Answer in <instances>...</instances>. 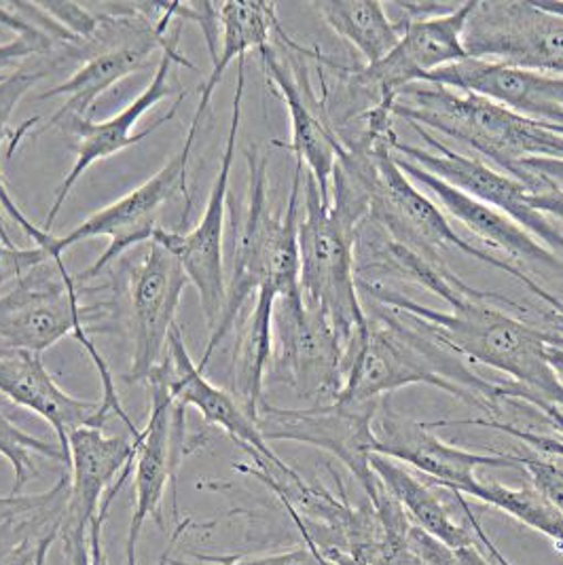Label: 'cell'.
I'll list each match as a JSON object with an SVG mask.
<instances>
[{"instance_id":"cell-9","label":"cell","mask_w":563,"mask_h":565,"mask_svg":"<svg viewBox=\"0 0 563 565\" xmlns=\"http://www.w3.org/2000/svg\"><path fill=\"white\" fill-rule=\"evenodd\" d=\"M475 7L477 0H468L428 18H401V41L384 60L364 68L343 71L350 92L369 98V106H392L410 85L424 83L436 71L466 60L464 32Z\"/></svg>"},{"instance_id":"cell-41","label":"cell","mask_w":563,"mask_h":565,"mask_svg":"<svg viewBox=\"0 0 563 565\" xmlns=\"http://www.w3.org/2000/svg\"><path fill=\"white\" fill-rule=\"evenodd\" d=\"M542 128L549 129V131H553L557 136H563V126H542Z\"/></svg>"},{"instance_id":"cell-32","label":"cell","mask_w":563,"mask_h":565,"mask_svg":"<svg viewBox=\"0 0 563 565\" xmlns=\"http://www.w3.org/2000/svg\"><path fill=\"white\" fill-rule=\"evenodd\" d=\"M106 514H98L89 530L60 527L64 532V555L68 565H106L103 548V525Z\"/></svg>"},{"instance_id":"cell-4","label":"cell","mask_w":563,"mask_h":565,"mask_svg":"<svg viewBox=\"0 0 563 565\" xmlns=\"http://www.w3.org/2000/svg\"><path fill=\"white\" fill-rule=\"evenodd\" d=\"M352 142L367 149L373 157L369 221L382 227L392 239L435 263H445L440 257L443 253L458 250L461 255L486 263L489 267L511 276L512 280L523 284L530 290V295L542 303V308L563 311V299L540 286L530 274H525L507 258L491 255L484 248L466 242L460 233L449 225L447 214L399 168V163L394 161V145H373L360 138Z\"/></svg>"},{"instance_id":"cell-2","label":"cell","mask_w":563,"mask_h":565,"mask_svg":"<svg viewBox=\"0 0 563 565\" xmlns=\"http://www.w3.org/2000/svg\"><path fill=\"white\" fill-rule=\"evenodd\" d=\"M248 159V200L244 221L240 225V235L235 244L233 276L227 286L225 308L216 327L210 331V341L205 345L202 362L198 364L204 371L208 362L223 339L233 331L240 311L246 301L256 295L261 286H272L286 295L299 288V198L304 191V166L297 161L295 177L290 184V195L286 210L274 214L267 195V163L269 157L256 147L246 151Z\"/></svg>"},{"instance_id":"cell-11","label":"cell","mask_w":563,"mask_h":565,"mask_svg":"<svg viewBox=\"0 0 563 565\" xmlns=\"http://www.w3.org/2000/svg\"><path fill=\"white\" fill-rule=\"evenodd\" d=\"M464 47L475 60L563 77V18L532 0H477Z\"/></svg>"},{"instance_id":"cell-10","label":"cell","mask_w":563,"mask_h":565,"mask_svg":"<svg viewBox=\"0 0 563 565\" xmlns=\"http://www.w3.org/2000/svg\"><path fill=\"white\" fill-rule=\"evenodd\" d=\"M246 89V57L237 60V81H235V96L231 108L230 131L227 142L221 159V168L216 179L212 182L204 214L195 230L189 233L166 232L157 230L151 242L163 246L172 257L179 260L184 276L189 282L198 288L200 303L204 311L210 331L216 327L221 311L225 308L227 299V284H225V216H227V198H230V179L237 149V134L242 126V100Z\"/></svg>"},{"instance_id":"cell-40","label":"cell","mask_w":563,"mask_h":565,"mask_svg":"<svg viewBox=\"0 0 563 565\" xmlns=\"http://www.w3.org/2000/svg\"><path fill=\"white\" fill-rule=\"evenodd\" d=\"M537 7L546 13H553L557 18H563V0H532Z\"/></svg>"},{"instance_id":"cell-36","label":"cell","mask_w":563,"mask_h":565,"mask_svg":"<svg viewBox=\"0 0 563 565\" xmlns=\"http://www.w3.org/2000/svg\"><path fill=\"white\" fill-rule=\"evenodd\" d=\"M519 180L530 186L532 193L542 186L557 189L563 193V159L530 157L519 161Z\"/></svg>"},{"instance_id":"cell-31","label":"cell","mask_w":563,"mask_h":565,"mask_svg":"<svg viewBox=\"0 0 563 565\" xmlns=\"http://www.w3.org/2000/svg\"><path fill=\"white\" fill-rule=\"evenodd\" d=\"M0 22L20 30L15 39L0 45V83H2L13 73H18L26 64L28 57L36 53H50L47 50L52 47V39L32 26H22L11 13H4L2 9H0Z\"/></svg>"},{"instance_id":"cell-13","label":"cell","mask_w":563,"mask_h":565,"mask_svg":"<svg viewBox=\"0 0 563 565\" xmlns=\"http://www.w3.org/2000/svg\"><path fill=\"white\" fill-rule=\"evenodd\" d=\"M180 32H182V24L179 22L168 34V43H166V47L161 52V57H159V64L155 68L151 83L121 113H117L115 117H110L106 121H89L85 117V119H71V121L60 126V128L68 129V131H73L77 136L78 145L77 151H75L77 159H75L73 170L66 174V179L62 180V184L55 191L52 207H50V212L45 216V223H43V232L52 233L53 223H55L57 214L62 212V207L66 204L71 191L75 189L77 180L89 170V166H94L96 161H104V159H108L113 154L121 153L128 147L142 142L145 138H149L153 134L155 129L163 126V124H168L177 115V110H179L180 103L184 100L187 92H182L179 98H177L174 106L163 117H159L157 121H153L149 128H145L142 131H134V128L138 126V121L142 119L145 113H149L153 106H157L161 100H166V98H170L177 92V85L172 81L174 66L179 64V66L193 68V64H189L187 57L180 55Z\"/></svg>"},{"instance_id":"cell-16","label":"cell","mask_w":563,"mask_h":565,"mask_svg":"<svg viewBox=\"0 0 563 565\" xmlns=\"http://www.w3.org/2000/svg\"><path fill=\"white\" fill-rule=\"evenodd\" d=\"M375 454L407 463L440 488L470 495L479 486L477 468H521L512 454H475L436 437L433 428L392 413L384 403L375 417Z\"/></svg>"},{"instance_id":"cell-3","label":"cell","mask_w":563,"mask_h":565,"mask_svg":"<svg viewBox=\"0 0 563 565\" xmlns=\"http://www.w3.org/2000/svg\"><path fill=\"white\" fill-rule=\"evenodd\" d=\"M392 117L458 140L517 180L521 159H563V136L470 92L415 83L396 96Z\"/></svg>"},{"instance_id":"cell-22","label":"cell","mask_w":563,"mask_h":565,"mask_svg":"<svg viewBox=\"0 0 563 565\" xmlns=\"http://www.w3.org/2000/svg\"><path fill=\"white\" fill-rule=\"evenodd\" d=\"M168 354L170 356L161 364V375L177 407H195L208 426H216L227 433L253 458V462L280 470L290 468L274 454L255 419L242 409L237 398L205 380L204 371H200V366L189 356L180 329H174V333L170 334Z\"/></svg>"},{"instance_id":"cell-7","label":"cell","mask_w":563,"mask_h":565,"mask_svg":"<svg viewBox=\"0 0 563 565\" xmlns=\"http://www.w3.org/2000/svg\"><path fill=\"white\" fill-rule=\"evenodd\" d=\"M200 126L202 124L191 121L182 149L155 177L145 180L140 186H136L134 191H129L128 195L113 202L110 206L87 216L77 230H73L68 235L55 237L50 233L47 239L41 244V248L52 257V260H60L64 250H68L78 242L94 239V237H108V248L104 250L103 257L98 258L89 269L75 276V282H87L100 276L106 265L121 257L131 246L151 242L153 233L159 230L157 223L163 206L179 191L184 193L187 202H191L189 189H187V174H189V159H191Z\"/></svg>"},{"instance_id":"cell-20","label":"cell","mask_w":563,"mask_h":565,"mask_svg":"<svg viewBox=\"0 0 563 565\" xmlns=\"http://www.w3.org/2000/svg\"><path fill=\"white\" fill-rule=\"evenodd\" d=\"M424 83L477 94L540 126H563V77L466 57Z\"/></svg>"},{"instance_id":"cell-29","label":"cell","mask_w":563,"mask_h":565,"mask_svg":"<svg viewBox=\"0 0 563 565\" xmlns=\"http://www.w3.org/2000/svg\"><path fill=\"white\" fill-rule=\"evenodd\" d=\"M47 75L45 68L41 66H22L18 73H13L7 81L0 83V142L4 138H9L7 134V126H9V119L13 115V110L18 108L20 100L28 94L30 87H34V83H39L41 78ZM0 207L22 227V232L26 233L28 237L34 242V246H41L50 233L43 232V227H36L32 225V221H28L26 214L18 207V204L13 202V198L9 195L7 191V182L2 177V170H0ZM0 242L4 244H13V239L9 237V233L4 230L2 221H0Z\"/></svg>"},{"instance_id":"cell-30","label":"cell","mask_w":563,"mask_h":565,"mask_svg":"<svg viewBox=\"0 0 563 565\" xmlns=\"http://www.w3.org/2000/svg\"><path fill=\"white\" fill-rule=\"evenodd\" d=\"M0 456L13 468L11 498H18L22 489L26 488L32 479L39 477L34 456H45L50 460L68 466V458L60 447H53L52 443L43 438L28 435L11 419H7L2 413H0Z\"/></svg>"},{"instance_id":"cell-17","label":"cell","mask_w":563,"mask_h":565,"mask_svg":"<svg viewBox=\"0 0 563 565\" xmlns=\"http://www.w3.org/2000/svg\"><path fill=\"white\" fill-rule=\"evenodd\" d=\"M371 468L392 498L401 504L413 527L449 548H479L496 565H511L489 540L481 519L470 511L464 495L422 479L385 456H371Z\"/></svg>"},{"instance_id":"cell-28","label":"cell","mask_w":563,"mask_h":565,"mask_svg":"<svg viewBox=\"0 0 563 565\" xmlns=\"http://www.w3.org/2000/svg\"><path fill=\"white\" fill-rule=\"evenodd\" d=\"M470 498L493 507L519 523L546 536L563 553V516L532 483L509 488L493 481H479Z\"/></svg>"},{"instance_id":"cell-25","label":"cell","mask_w":563,"mask_h":565,"mask_svg":"<svg viewBox=\"0 0 563 565\" xmlns=\"http://www.w3.org/2000/svg\"><path fill=\"white\" fill-rule=\"evenodd\" d=\"M168 34L147 39L126 47L94 53L85 64H81V68L73 77L66 78L60 85H53L36 96V100H50V98L64 100L47 121L39 117L36 126L43 124L41 129L60 128L71 119H85V115L94 108V104L104 92H108L113 85H117L129 75L142 71L155 50L163 52L168 43Z\"/></svg>"},{"instance_id":"cell-14","label":"cell","mask_w":563,"mask_h":565,"mask_svg":"<svg viewBox=\"0 0 563 565\" xmlns=\"http://www.w3.org/2000/svg\"><path fill=\"white\" fill-rule=\"evenodd\" d=\"M411 128L422 136L426 149L396 142L394 154L419 166L436 179L449 182L461 193L502 212L517 225H521L525 232L532 233L549 250H553L557 257L563 258V233L551 223L549 216L530 206L528 184L487 166L486 161L477 157L449 149L443 140H438L435 134L426 129L417 126H411Z\"/></svg>"},{"instance_id":"cell-35","label":"cell","mask_w":563,"mask_h":565,"mask_svg":"<svg viewBox=\"0 0 563 565\" xmlns=\"http://www.w3.org/2000/svg\"><path fill=\"white\" fill-rule=\"evenodd\" d=\"M200 562L204 564H182L172 559L170 565H327L306 544L261 557H200Z\"/></svg>"},{"instance_id":"cell-26","label":"cell","mask_w":563,"mask_h":565,"mask_svg":"<svg viewBox=\"0 0 563 565\" xmlns=\"http://www.w3.org/2000/svg\"><path fill=\"white\" fill-rule=\"evenodd\" d=\"M219 24L223 30V47L216 55L212 71L202 85L200 103L191 121L202 124L210 100L219 83L230 71L231 64L240 57H246L251 50H263L269 45L272 34H278L280 20L278 7L274 2H221L219 4Z\"/></svg>"},{"instance_id":"cell-23","label":"cell","mask_w":563,"mask_h":565,"mask_svg":"<svg viewBox=\"0 0 563 565\" xmlns=\"http://www.w3.org/2000/svg\"><path fill=\"white\" fill-rule=\"evenodd\" d=\"M151 387V415L140 430L136 440L134 456V491L136 504L129 523L126 540V565H136V546L140 532L149 519H155L161 527V502L166 488L172 481L174 462H172V430L184 424V409L174 405L166 380L161 375V366L149 382Z\"/></svg>"},{"instance_id":"cell-19","label":"cell","mask_w":563,"mask_h":565,"mask_svg":"<svg viewBox=\"0 0 563 565\" xmlns=\"http://www.w3.org/2000/svg\"><path fill=\"white\" fill-rule=\"evenodd\" d=\"M258 53L265 77L280 94L290 117V142L276 145L288 149L301 166H308L309 177L316 182L322 200L331 204L334 163L346 145L329 119L327 103L314 96L301 64H295L297 75H293L274 47L267 45Z\"/></svg>"},{"instance_id":"cell-34","label":"cell","mask_w":563,"mask_h":565,"mask_svg":"<svg viewBox=\"0 0 563 565\" xmlns=\"http://www.w3.org/2000/svg\"><path fill=\"white\" fill-rule=\"evenodd\" d=\"M52 257L41 248H20L15 244L0 242V288L9 282H18L32 269L50 263Z\"/></svg>"},{"instance_id":"cell-27","label":"cell","mask_w":563,"mask_h":565,"mask_svg":"<svg viewBox=\"0 0 563 565\" xmlns=\"http://www.w3.org/2000/svg\"><path fill=\"white\" fill-rule=\"evenodd\" d=\"M311 9L364 57L367 66L384 60L403 34L399 22L390 20L384 2L378 0H320Z\"/></svg>"},{"instance_id":"cell-18","label":"cell","mask_w":563,"mask_h":565,"mask_svg":"<svg viewBox=\"0 0 563 565\" xmlns=\"http://www.w3.org/2000/svg\"><path fill=\"white\" fill-rule=\"evenodd\" d=\"M136 440L108 437L100 426H81L68 437L71 486L62 527L89 530L134 472Z\"/></svg>"},{"instance_id":"cell-39","label":"cell","mask_w":563,"mask_h":565,"mask_svg":"<svg viewBox=\"0 0 563 565\" xmlns=\"http://www.w3.org/2000/svg\"><path fill=\"white\" fill-rule=\"evenodd\" d=\"M546 359H549V364L553 366V371L557 373V377H560V382L563 384V350L560 348H546Z\"/></svg>"},{"instance_id":"cell-8","label":"cell","mask_w":563,"mask_h":565,"mask_svg":"<svg viewBox=\"0 0 563 565\" xmlns=\"http://www.w3.org/2000/svg\"><path fill=\"white\" fill-rule=\"evenodd\" d=\"M274 377L311 405L339 398L346 354L329 318L311 306L301 286L282 295L274 309Z\"/></svg>"},{"instance_id":"cell-1","label":"cell","mask_w":563,"mask_h":565,"mask_svg":"<svg viewBox=\"0 0 563 565\" xmlns=\"http://www.w3.org/2000/svg\"><path fill=\"white\" fill-rule=\"evenodd\" d=\"M359 288L382 308L410 318L460 359L509 375L512 382H507L504 401L532 409L546 405L563 409V384L546 359V334L512 313H525L512 299L470 286L449 303L452 311H440L411 301L384 284L359 280Z\"/></svg>"},{"instance_id":"cell-6","label":"cell","mask_w":563,"mask_h":565,"mask_svg":"<svg viewBox=\"0 0 563 565\" xmlns=\"http://www.w3.org/2000/svg\"><path fill=\"white\" fill-rule=\"evenodd\" d=\"M75 276L68 274L64 258L32 269L11 290L0 295V348L24 350L43 356L60 339L73 333L100 373L108 409L121 407V398L108 364L85 331V313Z\"/></svg>"},{"instance_id":"cell-12","label":"cell","mask_w":563,"mask_h":565,"mask_svg":"<svg viewBox=\"0 0 563 565\" xmlns=\"http://www.w3.org/2000/svg\"><path fill=\"white\" fill-rule=\"evenodd\" d=\"M382 403L343 405L334 401L308 409H282L265 401L258 409L256 426L267 443L295 440L329 451L354 475L364 495L371 498L382 486L371 468L378 443L375 417Z\"/></svg>"},{"instance_id":"cell-37","label":"cell","mask_w":563,"mask_h":565,"mask_svg":"<svg viewBox=\"0 0 563 565\" xmlns=\"http://www.w3.org/2000/svg\"><path fill=\"white\" fill-rule=\"evenodd\" d=\"M530 206L538 210V212H542L549 218L563 221V193L557 189L542 186L537 193L530 191Z\"/></svg>"},{"instance_id":"cell-21","label":"cell","mask_w":563,"mask_h":565,"mask_svg":"<svg viewBox=\"0 0 563 565\" xmlns=\"http://www.w3.org/2000/svg\"><path fill=\"white\" fill-rule=\"evenodd\" d=\"M394 161L399 163L407 179L413 180L433 202H436V206L447 216L456 218L461 227L479 237L493 253L514 258L538 274L546 271V276L563 280V258L549 250L532 233L525 232L509 216L461 193L449 182L436 179L431 172L422 170L419 166L399 154H394Z\"/></svg>"},{"instance_id":"cell-15","label":"cell","mask_w":563,"mask_h":565,"mask_svg":"<svg viewBox=\"0 0 563 565\" xmlns=\"http://www.w3.org/2000/svg\"><path fill=\"white\" fill-rule=\"evenodd\" d=\"M189 278L163 246L149 242L145 257L129 269L134 354L126 382L149 384L168 359L170 334L177 327L180 297Z\"/></svg>"},{"instance_id":"cell-38","label":"cell","mask_w":563,"mask_h":565,"mask_svg":"<svg viewBox=\"0 0 563 565\" xmlns=\"http://www.w3.org/2000/svg\"><path fill=\"white\" fill-rule=\"evenodd\" d=\"M55 536H57V532H52V534H47V536L39 540V544L28 553L26 557L20 562V565H47V553L52 548Z\"/></svg>"},{"instance_id":"cell-5","label":"cell","mask_w":563,"mask_h":565,"mask_svg":"<svg viewBox=\"0 0 563 565\" xmlns=\"http://www.w3.org/2000/svg\"><path fill=\"white\" fill-rule=\"evenodd\" d=\"M306 214L299 216V286L311 306L320 309L343 345H357L367 329L357 276V235L322 200L311 177L306 179Z\"/></svg>"},{"instance_id":"cell-24","label":"cell","mask_w":563,"mask_h":565,"mask_svg":"<svg viewBox=\"0 0 563 565\" xmlns=\"http://www.w3.org/2000/svg\"><path fill=\"white\" fill-rule=\"evenodd\" d=\"M0 394L18 407L36 413L52 424L57 447L68 458V437L81 426H96L100 403L71 396L55 384L43 356L0 348Z\"/></svg>"},{"instance_id":"cell-33","label":"cell","mask_w":563,"mask_h":565,"mask_svg":"<svg viewBox=\"0 0 563 565\" xmlns=\"http://www.w3.org/2000/svg\"><path fill=\"white\" fill-rule=\"evenodd\" d=\"M521 468L530 475V483L562 513L563 516V466L551 458L519 456Z\"/></svg>"}]
</instances>
